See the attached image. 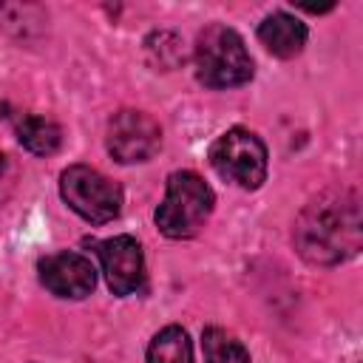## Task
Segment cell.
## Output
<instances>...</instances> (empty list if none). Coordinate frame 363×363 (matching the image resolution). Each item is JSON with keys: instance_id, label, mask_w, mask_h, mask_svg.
<instances>
[{"instance_id": "1", "label": "cell", "mask_w": 363, "mask_h": 363, "mask_svg": "<svg viewBox=\"0 0 363 363\" xmlns=\"http://www.w3.org/2000/svg\"><path fill=\"white\" fill-rule=\"evenodd\" d=\"M360 201L349 190L318 196L295 221V247L309 264H340L360 250Z\"/></svg>"}, {"instance_id": "2", "label": "cell", "mask_w": 363, "mask_h": 363, "mask_svg": "<svg viewBox=\"0 0 363 363\" xmlns=\"http://www.w3.org/2000/svg\"><path fill=\"white\" fill-rule=\"evenodd\" d=\"M216 196L210 184L193 170H176L167 176L164 201L156 210V227L167 238H190L210 218Z\"/></svg>"}, {"instance_id": "3", "label": "cell", "mask_w": 363, "mask_h": 363, "mask_svg": "<svg viewBox=\"0 0 363 363\" xmlns=\"http://www.w3.org/2000/svg\"><path fill=\"white\" fill-rule=\"evenodd\" d=\"M196 77L207 88H235L252 79V57L238 31L207 26L196 40Z\"/></svg>"}, {"instance_id": "4", "label": "cell", "mask_w": 363, "mask_h": 363, "mask_svg": "<svg viewBox=\"0 0 363 363\" xmlns=\"http://www.w3.org/2000/svg\"><path fill=\"white\" fill-rule=\"evenodd\" d=\"M210 164L221 179L255 190L267 179V147L252 130L230 128L210 145Z\"/></svg>"}, {"instance_id": "5", "label": "cell", "mask_w": 363, "mask_h": 363, "mask_svg": "<svg viewBox=\"0 0 363 363\" xmlns=\"http://www.w3.org/2000/svg\"><path fill=\"white\" fill-rule=\"evenodd\" d=\"M60 193L85 221L105 224L122 210V187L88 164H71L60 176Z\"/></svg>"}, {"instance_id": "6", "label": "cell", "mask_w": 363, "mask_h": 363, "mask_svg": "<svg viewBox=\"0 0 363 363\" xmlns=\"http://www.w3.org/2000/svg\"><path fill=\"white\" fill-rule=\"evenodd\" d=\"M162 145V128L159 122L145 111H116L108 122V153L122 162H147Z\"/></svg>"}, {"instance_id": "7", "label": "cell", "mask_w": 363, "mask_h": 363, "mask_svg": "<svg viewBox=\"0 0 363 363\" xmlns=\"http://www.w3.org/2000/svg\"><path fill=\"white\" fill-rule=\"evenodd\" d=\"M99 264L105 272V281L113 295L125 298L142 289L145 284V258L142 247L133 235H113L96 244Z\"/></svg>"}, {"instance_id": "8", "label": "cell", "mask_w": 363, "mask_h": 363, "mask_svg": "<svg viewBox=\"0 0 363 363\" xmlns=\"http://www.w3.org/2000/svg\"><path fill=\"white\" fill-rule=\"evenodd\" d=\"M43 286L57 298H85L96 286V269L91 258L79 252H54L37 264Z\"/></svg>"}, {"instance_id": "9", "label": "cell", "mask_w": 363, "mask_h": 363, "mask_svg": "<svg viewBox=\"0 0 363 363\" xmlns=\"http://www.w3.org/2000/svg\"><path fill=\"white\" fill-rule=\"evenodd\" d=\"M258 40L269 54L289 60L306 45V26L286 11H275L258 26Z\"/></svg>"}, {"instance_id": "10", "label": "cell", "mask_w": 363, "mask_h": 363, "mask_svg": "<svg viewBox=\"0 0 363 363\" xmlns=\"http://www.w3.org/2000/svg\"><path fill=\"white\" fill-rule=\"evenodd\" d=\"M17 139L26 150L37 153V156H51L60 150L62 142V130L57 122L45 119V116H20L17 119Z\"/></svg>"}, {"instance_id": "11", "label": "cell", "mask_w": 363, "mask_h": 363, "mask_svg": "<svg viewBox=\"0 0 363 363\" xmlns=\"http://www.w3.org/2000/svg\"><path fill=\"white\" fill-rule=\"evenodd\" d=\"M147 363H193V343L182 326H164L147 346Z\"/></svg>"}, {"instance_id": "12", "label": "cell", "mask_w": 363, "mask_h": 363, "mask_svg": "<svg viewBox=\"0 0 363 363\" xmlns=\"http://www.w3.org/2000/svg\"><path fill=\"white\" fill-rule=\"evenodd\" d=\"M201 349L204 363H250V352L244 349V343L218 326H207L201 332Z\"/></svg>"}, {"instance_id": "13", "label": "cell", "mask_w": 363, "mask_h": 363, "mask_svg": "<svg viewBox=\"0 0 363 363\" xmlns=\"http://www.w3.org/2000/svg\"><path fill=\"white\" fill-rule=\"evenodd\" d=\"M147 40H150L153 45H156V43L162 45V51H147L150 60H153V65H162V68L167 71V68H173V65H179V62L184 60L182 40H179L176 34H170V31H159V34H150Z\"/></svg>"}, {"instance_id": "14", "label": "cell", "mask_w": 363, "mask_h": 363, "mask_svg": "<svg viewBox=\"0 0 363 363\" xmlns=\"http://www.w3.org/2000/svg\"><path fill=\"white\" fill-rule=\"evenodd\" d=\"M3 167H6V156L0 153V173H3Z\"/></svg>"}]
</instances>
